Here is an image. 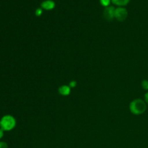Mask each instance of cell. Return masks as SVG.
<instances>
[{"mask_svg": "<svg viewBox=\"0 0 148 148\" xmlns=\"http://www.w3.org/2000/svg\"><path fill=\"white\" fill-rule=\"evenodd\" d=\"M142 87L143 88H144L145 90H148V81L147 80H143L142 82Z\"/></svg>", "mask_w": 148, "mask_h": 148, "instance_id": "obj_8", "label": "cell"}, {"mask_svg": "<svg viewBox=\"0 0 148 148\" xmlns=\"http://www.w3.org/2000/svg\"><path fill=\"white\" fill-rule=\"evenodd\" d=\"M8 146H7V144L4 142H1L0 143V148H7Z\"/></svg>", "mask_w": 148, "mask_h": 148, "instance_id": "obj_11", "label": "cell"}, {"mask_svg": "<svg viewBox=\"0 0 148 148\" xmlns=\"http://www.w3.org/2000/svg\"><path fill=\"white\" fill-rule=\"evenodd\" d=\"M145 101L147 103H148V92L145 95Z\"/></svg>", "mask_w": 148, "mask_h": 148, "instance_id": "obj_14", "label": "cell"}, {"mask_svg": "<svg viewBox=\"0 0 148 148\" xmlns=\"http://www.w3.org/2000/svg\"><path fill=\"white\" fill-rule=\"evenodd\" d=\"M41 7L46 10H53L55 7V3L51 0H47V1H45L42 3Z\"/></svg>", "mask_w": 148, "mask_h": 148, "instance_id": "obj_6", "label": "cell"}, {"mask_svg": "<svg viewBox=\"0 0 148 148\" xmlns=\"http://www.w3.org/2000/svg\"><path fill=\"white\" fill-rule=\"evenodd\" d=\"M77 86V82L76 81L73 80V81H71L70 83H69V87L70 88H75Z\"/></svg>", "mask_w": 148, "mask_h": 148, "instance_id": "obj_10", "label": "cell"}, {"mask_svg": "<svg viewBox=\"0 0 148 148\" xmlns=\"http://www.w3.org/2000/svg\"><path fill=\"white\" fill-rule=\"evenodd\" d=\"M16 125V121L12 116H4L0 121V127L1 130L5 131H10L14 128Z\"/></svg>", "mask_w": 148, "mask_h": 148, "instance_id": "obj_2", "label": "cell"}, {"mask_svg": "<svg viewBox=\"0 0 148 148\" xmlns=\"http://www.w3.org/2000/svg\"><path fill=\"white\" fill-rule=\"evenodd\" d=\"M101 3L103 6L108 7L110 4V0H101Z\"/></svg>", "mask_w": 148, "mask_h": 148, "instance_id": "obj_9", "label": "cell"}, {"mask_svg": "<svg viewBox=\"0 0 148 148\" xmlns=\"http://www.w3.org/2000/svg\"><path fill=\"white\" fill-rule=\"evenodd\" d=\"M3 135H4V130L0 129V139L3 137Z\"/></svg>", "mask_w": 148, "mask_h": 148, "instance_id": "obj_13", "label": "cell"}, {"mask_svg": "<svg viewBox=\"0 0 148 148\" xmlns=\"http://www.w3.org/2000/svg\"><path fill=\"white\" fill-rule=\"evenodd\" d=\"M130 111L134 115H140L147 109L145 102L141 99H136L130 103Z\"/></svg>", "mask_w": 148, "mask_h": 148, "instance_id": "obj_1", "label": "cell"}, {"mask_svg": "<svg viewBox=\"0 0 148 148\" xmlns=\"http://www.w3.org/2000/svg\"><path fill=\"white\" fill-rule=\"evenodd\" d=\"M114 14H115V9L114 7H107L104 10L103 12V17L106 20H112L114 19Z\"/></svg>", "mask_w": 148, "mask_h": 148, "instance_id": "obj_4", "label": "cell"}, {"mask_svg": "<svg viewBox=\"0 0 148 148\" xmlns=\"http://www.w3.org/2000/svg\"><path fill=\"white\" fill-rule=\"evenodd\" d=\"M59 94H61L62 95L64 96H66V95H69L71 92V88L68 85H62L59 88Z\"/></svg>", "mask_w": 148, "mask_h": 148, "instance_id": "obj_5", "label": "cell"}, {"mask_svg": "<svg viewBox=\"0 0 148 148\" xmlns=\"http://www.w3.org/2000/svg\"><path fill=\"white\" fill-rule=\"evenodd\" d=\"M130 0H112V1L114 4L119 6L127 5V4L130 2Z\"/></svg>", "mask_w": 148, "mask_h": 148, "instance_id": "obj_7", "label": "cell"}, {"mask_svg": "<svg viewBox=\"0 0 148 148\" xmlns=\"http://www.w3.org/2000/svg\"><path fill=\"white\" fill-rule=\"evenodd\" d=\"M127 11L126 9L121 8V7H119V8L115 10V14L114 17L119 20V21L123 22L127 19Z\"/></svg>", "mask_w": 148, "mask_h": 148, "instance_id": "obj_3", "label": "cell"}, {"mask_svg": "<svg viewBox=\"0 0 148 148\" xmlns=\"http://www.w3.org/2000/svg\"><path fill=\"white\" fill-rule=\"evenodd\" d=\"M36 16H40L42 14V10L41 9H40V8H38V9H37V10H36Z\"/></svg>", "mask_w": 148, "mask_h": 148, "instance_id": "obj_12", "label": "cell"}]
</instances>
